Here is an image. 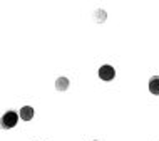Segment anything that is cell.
I'll return each mask as SVG.
<instances>
[{
  "label": "cell",
  "mask_w": 159,
  "mask_h": 141,
  "mask_svg": "<svg viewBox=\"0 0 159 141\" xmlns=\"http://www.w3.org/2000/svg\"><path fill=\"white\" fill-rule=\"evenodd\" d=\"M114 76H116V71H114L112 66H107L106 64V66H102L101 69H99V78L102 81H112Z\"/></svg>",
  "instance_id": "2"
},
{
  "label": "cell",
  "mask_w": 159,
  "mask_h": 141,
  "mask_svg": "<svg viewBox=\"0 0 159 141\" xmlns=\"http://www.w3.org/2000/svg\"><path fill=\"white\" fill-rule=\"evenodd\" d=\"M55 87H57L59 91H66V89L69 87V79L67 78H59L57 81H55Z\"/></svg>",
  "instance_id": "5"
},
{
  "label": "cell",
  "mask_w": 159,
  "mask_h": 141,
  "mask_svg": "<svg viewBox=\"0 0 159 141\" xmlns=\"http://www.w3.org/2000/svg\"><path fill=\"white\" fill-rule=\"evenodd\" d=\"M19 114H20V118H22L24 121H30V119L34 118V108H30V106H24Z\"/></svg>",
  "instance_id": "3"
},
{
  "label": "cell",
  "mask_w": 159,
  "mask_h": 141,
  "mask_svg": "<svg viewBox=\"0 0 159 141\" xmlns=\"http://www.w3.org/2000/svg\"><path fill=\"white\" fill-rule=\"evenodd\" d=\"M97 20H99V22H102V20H106V12H102V10H97Z\"/></svg>",
  "instance_id": "6"
},
{
  "label": "cell",
  "mask_w": 159,
  "mask_h": 141,
  "mask_svg": "<svg viewBox=\"0 0 159 141\" xmlns=\"http://www.w3.org/2000/svg\"><path fill=\"white\" fill-rule=\"evenodd\" d=\"M149 91L152 94H156V96H159V76L151 78V81H149Z\"/></svg>",
  "instance_id": "4"
},
{
  "label": "cell",
  "mask_w": 159,
  "mask_h": 141,
  "mask_svg": "<svg viewBox=\"0 0 159 141\" xmlns=\"http://www.w3.org/2000/svg\"><path fill=\"white\" fill-rule=\"evenodd\" d=\"M20 114H17L15 111H8L2 116V128L3 129H10V128H14L17 125V121H19Z\"/></svg>",
  "instance_id": "1"
}]
</instances>
